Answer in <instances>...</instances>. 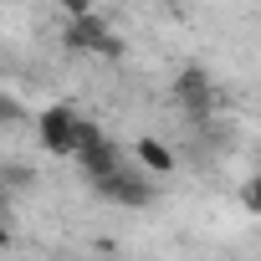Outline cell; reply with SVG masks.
I'll list each match as a JSON object with an SVG mask.
<instances>
[{
  "mask_svg": "<svg viewBox=\"0 0 261 261\" xmlns=\"http://www.w3.org/2000/svg\"><path fill=\"white\" fill-rule=\"evenodd\" d=\"M77 128H82V118L67 102H51L36 118V134H41V149L46 154H77Z\"/></svg>",
  "mask_w": 261,
  "mask_h": 261,
  "instance_id": "cell-1",
  "label": "cell"
},
{
  "mask_svg": "<svg viewBox=\"0 0 261 261\" xmlns=\"http://www.w3.org/2000/svg\"><path fill=\"white\" fill-rule=\"evenodd\" d=\"M67 46L72 51H92V57H123V41L97 21V16H77V21H67Z\"/></svg>",
  "mask_w": 261,
  "mask_h": 261,
  "instance_id": "cell-2",
  "label": "cell"
},
{
  "mask_svg": "<svg viewBox=\"0 0 261 261\" xmlns=\"http://www.w3.org/2000/svg\"><path fill=\"white\" fill-rule=\"evenodd\" d=\"M97 195L113 200V205H128V210H144V205L154 200V185H149L144 174H134V169H113V174L97 179Z\"/></svg>",
  "mask_w": 261,
  "mask_h": 261,
  "instance_id": "cell-3",
  "label": "cell"
},
{
  "mask_svg": "<svg viewBox=\"0 0 261 261\" xmlns=\"http://www.w3.org/2000/svg\"><path fill=\"white\" fill-rule=\"evenodd\" d=\"M174 92H179V102H185V113L190 118H210L215 113V87H210V72L205 67H185L179 77H174Z\"/></svg>",
  "mask_w": 261,
  "mask_h": 261,
  "instance_id": "cell-4",
  "label": "cell"
},
{
  "mask_svg": "<svg viewBox=\"0 0 261 261\" xmlns=\"http://www.w3.org/2000/svg\"><path fill=\"white\" fill-rule=\"evenodd\" d=\"M77 159H82V169L92 174V185H97L102 174H113V169H123V154L113 149V139H97V144H87V149H82Z\"/></svg>",
  "mask_w": 261,
  "mask_h": 261,
  "instance_id": "cell-5",
  "label": "cell"
},
{
  "mask_svg": "<svg viewBox=\"0 0 261 261\" xmlns=\"http://www.w3.org/2000/svg\"><path fill=\"white\" fill-rule=\"evenodd\" d=\"M139 164L154 169V174H169V169H174V154H169L159 139H139Z\"/></svg>",
  "mask_w": 261,
  "mask_h": 261,
  "instance_id": "cell-6",
  "label": "cell"
},
{
  "mask_svg": "<svg viewBox=\"0 0 261 261\" xmlns=\"http://www.w3.org/2000/svg\"><path fill=\"white\" fill-rule=\"evenodd\" d=\"M241 200H246V210H261V174H251V179H246Z\"/></svg>",
  "mask_w": 261,
  "mask_h": 261,
  "instance_id": "cell-7",
  "label": "cell"
},
{
  "mask_svg": "<svg viewBox=\"0 0 261 261\" xmlns=\"http://www.w3.org/2000/svg\"><path fill=\"white\" fill-rule=\"evenodd\" d=\"M16 118H21V102L11 92H0V123H16Z\"/></svg>",
  "mask_w": 261,
  "mask_h": 261,
  "instance_id": "cell-8",
  "label": "cell"
},
{
  "mask_svg": "<svg viewBox=\"0 0 261 261\" xmlns=\"http://www.w3.org/2000/svg\"><path fill=\"white\" fill-rule=\"evenodd\" d=\"M62 11H67V21H77V16H92V0H62Z\"/></svg>",
  "mask_w": 261,
  "mask_h": 261,
  "instance_id": "cell-9",
  "label": "cell"
},
{
  "mask_svg": "<svg viewBox=\"0 0 261 261\" xmlns=\"http://www.w3.org/2000/svg\"><path fill=\"white\" fill-rule=\"evenodd\" d=\"M6 179H11V185H31L36 174H31V169H21V164H11V169H6Z\"/></svg>",
  "mask_w": 261,
  "mask_h": 261,
  "instance_id": "cell-10",
  "label": "cell"
}]
</instances>
